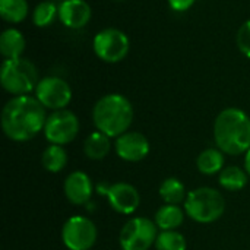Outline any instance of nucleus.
Wrapping results in <instances>:
<instances>
[{
    "instance_id": "f257e3e1",
    "label": "nucleus",
    "mask_w": 250,
    "mask_h": 250,
    "mask_svg": "<svg viewBox=\"0 0 250 250\" xmlns=\"http://www.w3.org/2000/svg\"><path fill=\"white\" fill-rule=\"evenodd\" d=\"M47 120L45 107L31 95L9 100L1 111V129L15 142H26L44 130Z\"/></svg>"
},
{
    "instance_id": "f03ea898",
    "label": "nucleus",
    "mask_w": 250,
    "mask_h": 250,
    "mask_svg": "<svg viewBox=\"0 0 250 250\" xmlns=\"http://www.w3.org/2000/svg\"><path fill=\"white\" fill-rule=\"evenodd\" d=\"M214 139L224 154H246L250 149V117L236 107L223 110L214 123Z\"/></svg>"
},
{
    "instance_id": "7ed1b4c3",
    "label": "nucleus",
    "mask_w": 250,
    "mask_h": 250,
    "mask_svg": "<svg viewBox=\"0 0 250 250\" xmlns=\"http://www.w3.org/2000/svg\"><path fill=\"white\" fill-rule=\"evenodd\" d=\"M92 122L97 130L108 138H119L129 132L133 122L132 103L122 94H107L95 103L92 108Z\"/></svg>"
},
{
    "instance_id": "20e7f679",
    "label": "nucleus",
    "mask_w": 250,
    "mask_h": 250,
    "mask_svg": "<svg viewBox=\"0 0 250 250\" xmlns=\"http://www.w3.org/2000/svg\"><path fill=\"white\" fill-rule=\"evenodd\" d=\"M183 207L189 218L201 224H209L223 217L226 211V199L217 189L198 188L188 193Z\"/></svg>"
},
{
    "instance_id": "39448f33",
    "label": "nucleus",
    "mask_w": 250,
    "mask_h": 250,
    "mask_svg": "<svg viewBox=\"0 0 250 250\" xmlns=\"http://www.w3.org/2000/svg\"><path fill=\"white\" fill-rule=\"evenodd\" d=\"M0 82L6 92L13 97L29 95L35 91L40 79L35 64L23 57L13 60H3L0 69Z\"/></svg>"
},
{
    "instance_id": "423d86ee",
    "label": "nucleus",
    "mask_w": 250,
    "mask_h": 250,
    "mask_svg": "<svg viewBox=\"0 0 250 250\" xmlns=\"http://www.w3.org/2000/svg\"><path fill=\"white\" fill-rule=\"evenodd\" d=\"M157 230V224L149 218H130L120 230V246L123 250H149L158 237Z\"/></svg>"
},
{
    "instance_id": "0eeeda50",
    "label": "nucleus",
    "mask_w": 250,
    "mask_h": 250,
    "mask_svg": "<svg viewBox=\"0 0 250 250\" xmlns=\"http://www.w3.org/2000/svg\"><path fill=\"white\" fill-rule=\"evenodd\" d=\"M92 48L100 60L105 63H119L127 56L130 41L123 31L117 28H105L94 37Z\"/></svg>"
},
{
    "instance_id": "6e6552de",
    "label": "nucleus",
    "mask_w": 250,
    "mask_h": 250,
    "mask_svg": "<svg viewBox=\"0 0 250 250\" xmlns=\"http://www.w3.org/2000/svg\"><path fill=\"white\" fill-rule=\"evenodd\" d=\"M97 227L83 215H73L62 227V240L69 250H91L97 242Z\"/></svg>"
},
{
    "instance_id": "1a4fd4ad",
    "label": "nucleus",
    "mask_w": 250,
    "mask_h": 250,
    "mask_svg": "<svg viewBox=\"0 0 250 250\" xmlns=\"http://www.w3.org/2000/svg\"><path fill=\"white\" fill-rule=\"evenodd\" d=\"M44 136L51 145H66L75 141L79 133V119L70 110H56L47 116Z\"/></svg>"
},
{
    "instance_id": "9d476101",
    "label": "nucleus",
    "mask_w": 250,
    "mask_h": 250,
    "mask_svg": "<svg viewBox=\"0 0 250 250\" xmlns=\"http://www.w3.org/2000/svg\"><path fill=\"white\" fill-rule=\"evenodd\" d=\"M35 98L48 110H63L72 101V88L59 76H47L40 79L35 88Z\"/></svg>"
},
{
    "instance_id": "9b49d317",
    "label": "nucleus",
    "mask_w": 250,
    "mask_h": 250,
    "mask_svg": "<svg viewBox=\"0 0 250 250\" xmlns=\"http://www.w3.org/2000/svg\"><path fill=\"white\" fill-rule=\"evenodd\" d=\"M98 192L107 196L110 207L123 215H130L138 211L141 205V195L138 189L129 183L120 182L114 185H100Z\"/></svg>"
},
{
    "instance_id": "f8f14e48",
    "label": "nucleus",
    "mask_w": 250,
    "mask_h": 250,
    "mask_svg": "<svg viewBox=\"0 0 250 250\" xmlns=\"http://www.w3.org/2000/svg\"><path fill=\"white\" fill-rule=\"evenodd\" d=\"M114 149L117 157L127 163L142 161L149 154V142L139 132H126L116 138Z\"/></svg>"
},
{
    "instance_id": "ddd939ff",
    "label": "nucleus",
    "mask_w": 250,
    "mask_h": 250,
    "mask_svg": "<svg viewBox=\"0 0 250 250\" xmlns=\"http://www.w3.org/2000/svg\"><path fill=\"white\" fill-rule=\"evenodd\" d=\"M64 195L67 201L73 205H86L94 192V185L89 176L83 171H73L70 173L63 185Z\"/></svg>"
},
{
    "instance_id": "4468645a",
    "label": "nucleus",
    "mask_w": 250,
    "mask_h": 250,
    "mask_svg": "<svg viewBox=\"0 0 250 250\" xmlns=\"http://www.w3.org/2000/svg\"><path fill=\"white\" fill-rule=\"evenodd\" d=\"M91 6L85 0H63L59 6L60 22L70 29H81L91 21Z\"/></svg>"
},
{
    "instance_id": "2eb2a0df",
    "label": "nucleus",
    "mask_w": 250,
    "mask_h": 250,
    "mask_svg": "<svg viewBox=\"0 0 250 250\" xmlns=\"http://www.w3.org/2000/svg\"><path fill=\"white\" fill-rule=\"evenodd\" d=\"M25 50V37L19 29L7 28L0 35V53L4 60L19 59Z\"/></svg>"
},
{
    "instance_id": "dca6fc26",
    "label": "nucleus",
    "mask_w": 250,
    "mask_h": 250,
    "mask_svg": "<svg viewBox=\"0 0 250 250\" xmlns=\"http://www.w3.org/2000/svg\"><path fill=\"white\" fill-rule=\"evenodd\" d=\"M185 221V212L179 205H170L166 204L158 208L154 217V223L161 231H170L177 230Z\"/></svg>"
},
{
    "instance_id": "f3484780",
    "label": "nucleus",
    "mask_w": 250,
    "mask_h": 250,
    "mask_svg": "<svg viewBox=\"0 0 250 250\" xmlns=\"http://www.w3.org/2000/svg\"><path fill=\"white\" fill-rule=\"evenodd\" d=\"M111 149V142L107 135L100 130L92 132L83 142V152L92 161L104 160Z\"/></svg>"
},
{
    "instance_id": "a211bd4d",
    "label": "nucleus",
    "mask_w": 250,
    "mask_h": 250,
    "mask_svg": "<svg viewBox=\"0 0 250 250\" xmlns=\"http://www.w3.org/2000/svg\"><path fill=\"white\" fill-rule=\"evenodd\" d=\"M224 152L218 148H208L202 151L196 160V167L202 174L212 176L224 170Z\"/></svg>"
},
{
    "instance_id": "6ab92c4d",
    "label": "nucleus",
    "mask_w": 250,
    "mask_h": 250,
    "mask_svg": "<svg viewBox=\"0 0 250 250\" xmlns=\"http://www.w3.org/2000/svg\"><path fill=\"white\" fill-rule=\"evenodd\" d=\"M248 180H249V174L246 173V170L231 166V167H226L220 173L218 183L226 190L237 192V190H242L248 185Z\"/></svg>"
},
{
    "instance_id": "aec40b11",
    "label": "nucleus",
    "mask_w": 250,
    "mask_h": 250,
    "mask_svg": "<svg viewBox=\"0 0 250 250\" xmlns=\"http://www.w3.org/2000/svg\"><path fill=\"white\" fill-rule=\"evenodd\" d=\"M42 167L50 173H60L67 164V152L62 145H50L41 155Z\"/></svg>"
},
{
    "instance_id": "412c9836",
    "label": "nucleus",
    "mask_w": 250,
    "mask_h": 250,
    "mask_svg": "<svg viewBox=\"0 0 250 250\" xmlns=\"http://www.w3.org/2000/svg\"><path fill=\"white\" fill-rule=\"evenodd\" d=\"M160 196L166 204L179 205L186 201V189L185 185L177 177H168L160 185Z\"/></svg>"
},
{
    "instance_id": "4be33fe9",
    "label": "nucleus",
    "mask_w": 250,
    "mask_h": 250,
    "mask_svg": "<svg viewBox=\"0 0 250 250\" xmlns=\"http://www.w3.org/2000/svg\"><path fill=\"white\" fill-rule=\"evenodd\" d=\"M26 0H0V16L4 22L21 23L28 16Z\"/></svg>"
},
{
    "instance_id": "5701e85b",
    "label": "nucleus",
    "mask_w": 250,
    "mask_h": 250,
    "mask_svg": "<svg viewBox=\"0 0 250 250\" xmlns=\"http://www.w3.org/2000/svg\"><path fill=\"white\" fill-rule=\"evenodd\" d=\"M56 16H59V7L53 1L45 0L35 6L32 12V22L38 28H45L54 22Z\"/></svg>"
},
{
    "instance_id": "b1692460",
    "label": "nucleus",
    "mask_w": 250,
    "mask_h": 250,
    "mask_svg": "<svg viewBox=\"0 0 250 250\" xmlns=\"http://www.w3.org/2000/svg\"><path fill=\"white\" fill-rule=\"evenodd\" d=\"M186 248H188L186 239L177 230L161 231L155 240L157 250H186Z\"/></svg>"
},
{
    "instance_id": "393cba45",
    "label": "nucleus",
    "mask_w": 250,
    "mask_h": 250,
    "mask_svg": "<svg viewBox=\"0 0 250 250\" xmlns=\"http://www.w3.org/2000/svg\"><path fill=\"white\" fill-rule=\"evenodd\" d=\"M237 47L243 56L250 59V19H248L237 32Z\"/></svg>"
},
{
    "instance_id": "a878e982",
    "label": "nucleus",
    "mask_w": 250,
    "mask_h": 250,
    "mask_svg": "<svg viewBox=\"0 0 250 250\" xmlns=\"http://www.w3.org/2000/svg\"><path fill=\"white\" fill-rule=\"evenodd\" d=\"M167 1L174 12H186L195 4L196 0H167Z\"/></svg>"
},
{
    "instance_id": "bb28decb",
    "label": "nucleus",
    "mask_w": 250,
    "mask_h": 250,
    "mask_svg": "<svg viewBox=\"0 0 250 250\" xmlns=\"http://www.w3.org/2000/svg\"><path fill=\"white\" fill-rule=\"evenodd\" d=\"M245 168L250 177V149L246 152V157H245Z\"/></svg>"
}]
</instances>
